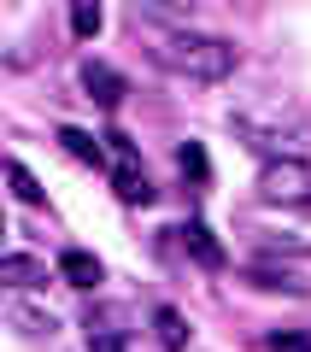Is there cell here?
<instances>
[{
	"instance_id": "1",
	"label": "cell",
	"mask_w": 311,
	"mask_h": 352,
	"mask_svg": "<svg viewBox=\"0 0 311 352\" xmlns=\"http://www.w3.org/2000/svg\"><path fill=\"white\" fill-rule=\"evenodd\" d=\"M147 59L182 82H224L235 71V47L200 30H147Z\"/></svg>"
},
{
	"instance_id": "2",
	"label": "cell",
	"mask_w": 311,
	"mask_h": 352,
	"mask_svg": "<svg viewBox=\"0 0 311 352\" xmlns=\"http://www.w3.org/2000/svg\"><path fill=\"white\" fill-rule=\"evenodd\" d=\"M229 124H235V135L247 141V147H259L264 159H276V153H299V141H311L305 106H294L288 94H259V100H241L235 112H229Z\"/></svg>"
},
{
	"instance_id": "3",
	"label": "cell",
	"mask_w": 311,
	"mask_h": 352,
	"mask_svg": "<svg viewBox=\"0 0 311 352\" xmlns=\"http://www.w3.org/2000/svg\"><path fill=\"white\" fill-rule=\"evenodd\" d=\"M259 200L264 206H311V164L299 153H276L259 170Z\"/></svg>"
},
{
	"instance_id": "4",
	"label": "cell",
	"mask_w": 311,
	"mask_h": 352,
	"mask_svg": "<svg viewBox=\"0 0 311 352\" xmlns=\"http://www.w3.org/2000/svg\"><path fill=\"white\" fill-rule=\"evenodd\" d=\"M106 170H112V188H118V200H129V206H147L153 200V182H147V170H141V153H136V141L129 135H118V129H106Z\"/></svg>"
},
{
	"instance_id": "5",
	"label": "cell",
	"mask_w": 311,
	"mask_h": 352,
	"mask_svg": "<svg viewBox=\"0 0 311 352\" xmlns=\"http://www.w3.org/2000/svg\"><path fill=\"white\" fill-rule=\"evenodd\" d=\"M76 82H83V94H88V100H100L106 112H112V106H124V94H129L124 71H112V65H100V59H88L83 71H76Z\"/></svg>"
},
{
	"instance_id": "6",
	"label": "cell",
	"mask_w": 311,
	"mask_h": 352,
	"mask_svg": "<svg viewBox=\"0 0 311 352\" xmlns=\"http://www.w3.org/2000/svg\"><path fill=\"white\" fill-rule=\"evenodd\" d=\"M0 288H12V294L47 288V264L30 258V252H0Z\"/></svg>"
},
{
	"instance_id": "7",
	"label": "cell",
	"mask_w": 311,
	"mask_h": 352,
	"mask_svg": "<svg viewBox=\"0 0 311 352\" xmlns=\"http://www.w3.org/2000/svg\"><path fill=\"white\" fill-rule=\"evenodd\" d=\"M59 276L71 282V288H100V282H106V270H100V258L94 252H83V247H71V252H59Z\"/></svg>"
},
{
	"instance_id": "8",
	"label": "cell",
	"mask_w": 311,
	"mask_h": 352,
	"mask_svg": "<svg viewBox=\"0 0 311 352\" xmlns=\"http://www.w3.org/2000/svg\"><path fill=\"white\" fill-rule=\"evenodd\" d=\"M247 282L253 288H270V294H311V282L299 270H288V264H253Z\"/></svg>"
},
{
	"instance_id": "9",
	"label": "cell",
	"mask_w": 311,
	"mask_h": 352,
	"mask_svg": "<svg viewBox=\"0 0 311 352\" xmlns=\"http://www.w3.org/2000/svg\"><path fill=\"white\" fill-rule=\"evenodd\" d=\"M59 147L71 153V159H83V164H106V141L88 135V129H76V124H65V129H59Z\"/></svg>"
},
{
	"instance_id": "10",
	"label": "cell",
	"mask_w": 311,
	"mask_h": 352,
	"mask_svg": "<svg viewBox=\"0 0 311 352\" xmlns=\"http://www.w3.org/2000/svg\"><path fill=\"white\" fill-rule=\"evenodd\" d=\"M200 0H129V12L147 18V24H176V18H188Z\"/></svg>"
},
{
	"instance_id": "11",
	"label": "cell",
	"mask_w": 311,
	"mask_h": 352,
	"mask_svg": "<svg viewBox=\"0 0 311 352\" xmlns=\"http://www.w3.org/2000/svg\"><path fill=\"white\" fill-rule=\"evenodd\" d=\"M182 241L194 247V258H200V264H224V247L212 241V229L200 223V217H188V223H182Z\"/></svg>"
},
{
	"instance_id": "12",
	"label": "cell",
	"mask_w": 311,
	"mask_h": 352,
	"mask_svg": "<svg viewBox=\"0 0 311 352\" xmlns=\"http://www.w3.org/2000/svg\"><path fill=\"white\" fill-rule=\"evenodd\" d=\"M100 24H106V12H100V0H71V36L76 41H94Z\"/></svg>"
},
{
	"instance_id": "13",
	"label": "cell",
	"mask_w": 311,
	"mask_h": 352,
	"mask_svg": "<svg viewBox=\"0 0 311 352\" xmlns=\"http://www.w3.org/2000/svg\"><path fill=\"white\" fill-rule=\"evenodd\" d=\"M153 329H159V346H164V352H182V346H188L182 311H171V305H159V311H153Z\"/></svg>"
},
{
	"instance_id": "14",
	"label": "cell",
	"mask_w": 311,
	"mask_h": 352,
	"mask_svg": "<svg viewBox=\"0 0 311 352\" xmlns=\"http://www.w3.org/2000/svg\"><path fill=\"white\" fill-rule=\"evenodd\" d=\"M88 352H124V329H118V317H88Z\"/></svg>"
},
{
	"instance_id": "15",
	"label": "cell",
	"mask_w": 311,
	"mask_h": 352,
	"mask_svg": "<svg viewBox=\"0 0 311 352\" xmlns=\"http://www.w3.org/2000/svg\"><path fill=\"white\" fill-rule=\"evenodd\" d=\"M6 182H12V194L24 206H41L47 200V194H41V182H36V170H30V164H18V159H6Z\"/></svg>"
},
{
	"instance_id": "16",
	"label": "cell",
	"mask_w": 311,
	"mask_h": 352,
	"mask_svg": "<svg viewBox=\"0 0 311 352\" xmlns=\"http://www.w3.org/2000/svg\"><path fill=\"white\" fill-rule=\"evenodd\" d=\"M176 159H182V170H188V176H194V182H206V170H212V164H206V153H200V147H194V141H188V147H182V153H176Z\"/></svg>"
},
{
	"instance_id": "17",
	"label": "cell",
	"mask_w": 311,
	"mask_h": 352,
	"mask_svg": "<svg viewBox=\"0 0 311 352\" xmlns=\"http://www.w3.org/2000/svg\"><path fill=\"white\" fill-rule=\"evenodd\" d=\"M270 352H311V335H264Z\"/></svg>"
},
{
	"instance_id": "18",
	"label": "cell",
	"mask_w": 311,
	"mask_h": 352,
	"mask_svg": "<svg viewBox=\"0 0 311 352\" xmlns=\"http://www.w3.org/2000/svg\"><path fill=\"white\" fill-rule=\"evenodd\" d=\"M0 241H6V212H0Z\"/></svg>"
}]
</instances>
